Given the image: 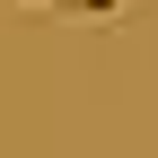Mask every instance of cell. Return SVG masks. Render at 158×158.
I'll use <instances>...</instances> for the list:
<instances>
[{
	"instance_id": "cell-1",
	"label": "cell",
	"mask_w": 158,
	"mask_h": 158,
	"mask_svg": "<svg viewBox=\"0 0 158 158\" xmlns=\"http://www.w3.org/2000/svg\"><path fill=\"white\" fill-rule=\"evenodd\" d=\"M53 9H70V18H114L123 0H53Z\"/></svg>"
},
{
	"instance_id": "cell-2",
	"label": "cell",
	"mask_w": 158,
	"mask_h": 158,
	"mask_svg": "<svg viewBox=\"0 0 158 158\" xmlns=\"http://www.w3.org/2000/svg\"><path fill=\"white\" fill-rule=\"evenodd\" d=\"M27 9H53V0H27Z\"/></svg>"
}]
</instances>
